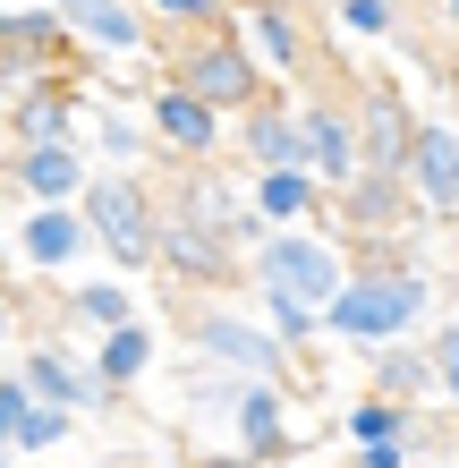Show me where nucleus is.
Returning <instances> with one entry per match:
<instances>
[{"instance_id":"f257e3e1","label":"nucleus","mask_w":459,"mask_h":468,"mask_svg":"<svg viewBox=\"0 0 459 468\" xmlns=\"http://www.w3.org/2000/svg\"><path fill=\"white\" fill-rule=\"evenodd\" d=\"M434 264H417V256H366L358 272H349V290L323 307V341H340V349H383V341H409L425 315H434Z\"/></svg>"},{"instance_id":"f03ea898","label":"nucleus","mask_w":459,"mask_h":468,"mask_svg":"<svg viewBox=\"0 0 459 468\" xmlns=\"http://www.w3.org/2000/svg\"><path fill=\"white\" fill-rule=\"evenodd\" d=\"M349 272H358V256H349V239L332 222H298V230H264L256 256H247V290H273V298H298V307H332V298L349 290Z\"/></svg>"},{"instance_id":"7ed1b4c3","label":"nucleus","mask_w":459,"mask_h":468,"mask_svg":"<svg viewBox=\"0 0 459 468\" xmlns=\"http://www.w3.org/2000/svg\"><path fill=\"white\" fill-rule=\"evenodd\" d=\"M171 307H179V298H171ZM179 341H187V357H213V367H230V375H247V383H298L289 341H281L264 315L230 307L222 290H196V298L179 307Z\"/></svg>"},{"instance_id":"20e7f679","label":"nucleus","mask_w":459,"mask_h":468,"mask_svg":"<svg viewBox=\"0 0 459 468\" xmlns=\"http://www.w3.org/2000/svg\"><path fill=\"white\" fill-rule=\"evenodd\" d=\"M162 77L171 86H187L196 102H213V112H256L264 102V60H256V43L238 35V26H213V35H162Z\"/></svg>"},{"instance_id":"39448f33","label":"nucleus","mask_w":459,"mask_h":468,"mask_svg":"<svg viewBox=\"0 0 459 468\" xmlns=\"http://www.w3.org/2000/svg\"><path fill=\"white\" fill-rule=\"evenodd\" d=\"M77 205H86L111 272H162V197L145 187V171H94Z\"/></svg>"},{"instance_id":"423d86ee","label":"nucleus","mask_w":459,"mask_h":468,"mask_svg":"<svg viewBox=\"0 0 459 468\" xmlns=\"http://www.w3.org/2000/svg\"><path fill=\"white\" fill-rule=\"evenodd\" d=\"M145 128H153V145H162V162H222V145H230V112H213V102H196L187 86H162L145 94Z\"/></svg>"},{"instance_id":"0eeeda50","label":"nucleus","mask_w":459,"mask_h":468,"mask_svg":"<svg viewBox=\"0 0 459 468\" xmlns=\"http://www.w3.org/2000/svg\"><path fill=\"white\" fill-rule=\"evenodd\" d=\"M409 197H417V213H425V230H451V239H459V112L417 120Z\"/></svg>"},{"instance_id":"6e6552de","label":"nucleus","mask_w":459,"mask_h":468,"mask_svg":"<svg viewBox=\"0 0 459 468\" xmlns=\"http://www.w3.org/2000/svg\"><path fill=\"white\" fill-rule=\"evenodd\" d=\"M298 120H307V171L332 187L358 179L366 171V136H358V102H340V94H298Z\"/></svg>"},{"instance_id":"1a4fd4ad","label":"nucleus","mask_w":459,"mask_h":468,"mask_svg":"<svg viewBox=\"0 0 459 468\" xmlns=\"http://www.w3.org/2000/svg\"><path fill=\"white\" fill-rule=\"evenodd\" d=\"M86 256H102L94 247V222H86V205H26L17 213V264L26 272H77Z\"/></svg>"},{"instance_id":"9d476101","label":"nucleus","mask_w":459,"mask_h":468,"mask_svg":"<svg viewBox=\"0 0 459 468\" xmlns=\"http://www.w3.org/2000/svg\"><path fill=\"white\" fill-rule=\"evenodd\" d=\"M68 17V35L94 51V60H145L162 43V26L145 17V0H51Z\"/></svg>"},{"instance_id":"9b49d317","label":"nucleus","mask_w":459,"mask_h":468,"mask_svg":"<svg viewBox=\"0 0 459 468\" xmlns=\"http://www.w3.org/2000/svg\"><path fill=\"white\" fill-rule=\"evenodd\" d=\"M230 154L247 171H307V120H298V94H264L256 112L230 120Z\"/></svg>"},{"instance_id":"f8f14e48","label":"nucleus","mask_w":459,"mask_h":468,"mask_svg":"<svg viewBox=\"0 0 459 468\" xmlns=\"http://www.w3.org/2000/svg\"><path fill=\"white\" fill-rule=\"evenodd\" d=\"M17 375L35 383V400H51V409H77V418H94V409H111L120 392L102 383L77 349H60V341H35V349H17Z\"/></svg>"},{"instance_id":"ddd939ff","label":"nucleus","mask_w":459,"mask_h":468,"mask_svg":"<svg viewBox=\"0 0 459 468\" xmlns=\"http://www.w3.org/2000/svg\"><path fill=\"white\" fill-rule=\"evenodd\" d=\"M332 230H340V239H383V247H391L400 230H409V179L358 171V179L332 197Z\"/></svg>"},{"instance_id":"4468645a","label":"nucleus","mask_w":459,"mask_h":468,"mask_svg":"<svg viewBox=\"0 0 459 468\" xmlns=\"http://www.w3.org/2000/svg\"><path fill=\"white\" fill-rule=\"evenodd\" d=\"M94 171H102V162H94L86 145H17V154H9V179H17L26 205H77Z\"/></svg>"},{"instance_id":"2eb2a0df","label":"nucleus","mask_w":459,"mask_h":468,"mask_svg":"<svg viewBox=\"0 0 459 468\" xmlns=\"http://www.w3.org/2000/svg\"><path fill=\"white\" fill-rule=\"evenodd\" d=\"M358 136H366V171L409 179V154H417V112H409V102H400L391 86H366V94H358Z\"/></svg>"},{"instance_id":"dca6fc26","label":"nucleus","mask_w":459,"mask_h":468,"mask_svg":"<svg viewBox=\"0 0 459 468\" xmlns=\"http://www.w3.org/2000/svg\"><path fill=\"white\" fill-rule=\"evenodd\" d=\"M230 452H247L256 468L289 460V383H247L230 409Z\"/></svg>"},{"instance_id":"f3484780","label":"nucleus","mask_w":459,"mask_h":468,"mask_svg":"<svg viewBox=\"0 0 459 468\" xmlns=\"http://www.w3.org/2000/svg\"><path fill=\"white\" fill-rule=\"evenodd\" d=\"M238 35L256 43L264 77H307V26L289 0H238Z\"/></svg>"},{"instance_id":"a211bd4d","label":"nucleus","mask_w":459,"mask_h":468,"mask_svg":"<svg viewBox=\"0 0 459 468\" xmlns=\"http://www.w3.org/2000/svg\"><path fill=\"white\" fill-rule=\"evenodd\" d=\"M366 392H383V400H425L434 392L443 400V367H434V341H383V349H366Z\"/></svg>"},{"instance_id":"6ab92c4d","label":"nucleus","mask_w":459,"mask_h":468,"mask_svg":"<svg viewBox=\"0 0 459 468\" xmlns=\"http://www.w3.org/2000/svg\"><path fill=\"white\" fill-rule=\"evenodd\" d=\"M247 197H256V213L273 230H298V222H323V213H332V187L315 171H247Z\"/></svg>"},{"instance_id":"aec40b11","label":"nucleus","mask_w":459,"mask_h":468,"mask_svg":"<svg viewBox=\"0 0 459 468\" xmlns=\"http://www.w3.org/2000/svg\"><path fill=\"white\" fill-rule=\"evenodd\" d=\"M162 367V333H153V324L137 315V324H120V333H102L94 341V375L102 383H111V392H137V383Z\"/></svg>"},{"instance_id":"412c9836","label":"nucleus","mask_w":459,"mask_h":468,"mask_svg":"<svg viewBox=\"0 0 459 468\" xmlns=\"http://www.w3.org/2000/svg\"><path fill=\"white\" fill-rule=\"evenodd\" d=\"M340 434H349V452H366V443H417V409L383 400V392H358L340 409Z\"/></svg>"},{"instance_id":"4be33fe9","label":"nucleus","mask_w":459,"mask_h":468,"mask_svg":"<svg viewBox=\"0 0 459 468\" xmlns=\"http://www.w3.org/2000/svg\"><path fill=\"white\" fill-rule=\"evenodd\" d=\"M17 145H77V94L60 77H43V86L17 102Z\"/></svg>"},{"instance_id":"5701e85b","label":"nucleus","mask_w":459,"mask_h":468,"mask_svg":"<svg viewBox=\"0 0 459 468\" xmlns=\"http://www.w3.org/2000/svg\"><path fill=\"white\" fill-rule=\"evenodd\" d=\"M86 154L102 162V171H145V154H162V145H153V128H145V120H128V112H94Z\"/></svg>"},{"instance_id":"b1692460","label":"nucleus","mask_w":459,"mask_h":468,"mask_svg":"<svg viewBox=\"0 0 459 468\" xmlns=\"http://www.w3.org/2000/svg\"><path fill=\"white\" fill-rule=\"evenodd\" d=\"M68 315L102 341V333H120V324H137V290H128L120 272H102V282H68Z\"/></svg>"},{"instance_id":"393cba45","label":"nucleus","mask_w":459,"mask_h":468,"mask_svg":"<svg viewBox=\"0 0 459 468\" xmlns=\"http://www.w3.org/2000/svg\"><path fill=\"white\" fill-rule=\"evenodd\" d=\"M145 17L162 35H213V26H238V0H145Z\"/></svg>"},{"instance_id":"a878e982","label":"nucleus","mask_w":459,"mask_h":468,"mask_svg":"<svg viewBox=\"0 0 459 468\" xmlns=\"http://www.w3.org/2000/svg\"><path fill=\"white\" fill-rule=\"evenodd\" d=\"M332 17H340V35H358V43H391L400 35V0H332Z\"/></svg>"},{"instance_id":"bb28decb","label":"nucleus","mask_w":459,"mask_h":468,"mask_svg":"<svg viewBox=\"0 0 459 468\" xmlns=\"http://www.w3.org/2000/svg\"><path fill=\"white\" fill-rule=\"evenodd\" d=\"M256 315L273 324V333H281L289 349H307V341H323V315H315V307H298V298H273V290H256Z\"/></svg>"},{"instance_id":"cd10ccee","label":"nucleus","mask_w":459,"mask_h":468,"mask_svg":"<svg viewBox=\"0 0 459 468\" xmlns=\"http://www.w3.org/2000/svg\"><path fill=\"white\" fill-rule=\"evenodd\" d=\"M68 434H77V409H51V400H35V418L17 426V452H35V460H43V452H60Z\"/></svg>"},{"instance_id":"c85d7f7f","label":"nucleus","mask_w":459,"mask_h":468,"mask_svg":"<svg viewBox=\"0 0 459 468\" xmlns=\"http://www.w3.org/2000/svg\"><path fill=\"white\" fill-rule=\"evenodd\" d=\"M26 418H35V383H26L17 367H0V443H17Z\"/></svg>"},{"instance_id":"c756f323","label":"nucleus","mask_w":459,"mask_h":468,"mask_svg":"<svg viewBox=\"0 0 459 468\" xmlns=\"http://www.w3.org/2000/svg\"><path fill=\"white\" fill-rule=\"evenodd\" d=\"M434 367H443V400L459 409V324H434Z\"/></svg>"},{"instance_id":"7c9ffc66","label":"nucleus","mask_w":459,"mask_h":468,"mask_svg":"<svg viewBox=\"0 0 459 468\" xmlns=\"http://www.w3.org/2000/svg\"><path fill=\"white\" fill-rule=\"evenodd\" d=\"M409 452H417V443H366L358 468H409Z\"/></svg>"},{"instance_id":"2f4dec72","label":"nucleus","mask_w":459,"mask_h":468,"mask_svg":"<svg viewBox=\"0 0 459 468\" xmlns=\"http://www.w3.org/2000/svg\"><path fill=\"white\" fill-rule=\"evenodd\" d=\"M196 468H256V460H247V452H204Z\"/></svg>"},{"instance_id":"473e14b6","label":"nucleus","mask_w":459,"mask_h":468,"mask_svg":"<svg viewBox=\"0 0 459 468\" xmlns=\"http://www.w3.org/2000/svg\"><path fill=\"white\" fill-rule=\"evenodd\" d=\"M9 17H17V9H9V0H0V51H9Z\"/></svg>"},{"instance_id":"72a5a7b5","label":"nucleus","mask_w":459,"mask_h":468,"mask_svg":"<svg viewBox=\"0 0 459 468\" xmlns=\"http://www.w3.org/2000/svg\"><path fill=\"white\" fill-rule=\"evenodd\" d=\"M443 26H451V35H459V0H443Z\"/></svg>"},{"instance_id":"f704fd0d","label":"nucleus","mask_w":459,"mask_h":468,"mask_svg":"<svg viewBox=\"0 0 459 468\" xmlns=\"http://www.w3.org/2000/svg\"><path fill=\"white\" fill-rule=\"evenodd\" d=\"M0 349H9V298H0Z\"/></svg>"},{"instance_id":"c9c22d12","label":"nucleus","mask_w":459,"mask_h":468,"mask_svg":"<svg viewBox=\"0 0 459 468\" xmlns=\"http://www.w3.org/2000/svg\"><path fill=\"white\" fill-rule=\"evenodd\" d=\"M9 460H17V443H0V468H9Z\"/></svg>"},{"instance_id":"e433bc0d","label":"nucleus","mask_w":459,"mask_h":468,"mask_svg":"<svg viewBox=\"0 0 459 468\" xmlns=\"http://www.w3.org/2000/svg\"><path fill=\"white\" fill-rule=\"evenodd\" d=\"M60 468H94V460H60Z\"/></svg>"},{"instance_id":"4c0bfd02","label":"nucleus","mask_w":459,"mask_h":468,"mask_svg":"<svg viewBox=\"0 0 459 468\" xmlns=\"http://www.w3.org/2000/svg\"><path fill=\"white\" fill-rule=\"evenodd\" d=\"M340 468H358V452H349V460H340Z\"/></svg>"}]
</instances>
